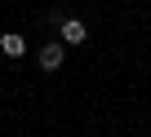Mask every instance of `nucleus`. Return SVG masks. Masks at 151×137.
Returning <instances> with one entry per match:
<instances>
[{
    "label": "nucleus",
    "mask_w": 151,
    "mask_h": 137,
    "mask_svg": "<svg viewBox=\"0 0 151 137\" xmlns=\"http://www.w3.org/2000/svg\"><path fill=\"white\" fill-rule=\"evenodd\" d=\"M62 57H67V44H62V40L40 44V71H58V66H62Z\"/></svg>",
    "instance_id": "f257e3e1"
},
{
    "label": "nucleus",
    "mask_w": 151,
    "mask_h": 137,
    "mask_svg": "<svg viewBox=\"0 0 151 137\" xmlns=\"http://www.w3.org/2000/svg\"><path fill=\"white\" fill-rule=\"evenodd\" d=\"M58 35H62V44H85V40H89V27H85L80 18H67V22L58 27Z\"/></svg>",
    "instance_id": "f03ea898"
},
{
    "label": "nucleus",
    "mask_w": 151,
    "mask_h": 137,
    "mask_svg": "<svg viewBox=\"0 0 151 137\" xmlns=\"http://www.w3.org/2000/svg\"><path fill=\"white\" fill-rule=\"evenodd\" d=\"M0 49H5V57H22L27 53V40L22 35H0Z\"/></svg>",
    "instance_id": "7ed1b4c3"
},
{
    "label": "nucleus",
    "mask_w": 151,
    "mask_h": 137,
    "mask_svg": "<svg viewBox=\"0 0 151 137\" xmlns=\"http://www.w3.org/2000/svg\"><path fill=\"white\" fill-rule=\"evenodd\" d=\"M45 22H49V27H53V31H58V27H62V22H67V13H62V9H49V13H45Z\"/></svg>",
    "instance_id": "20e7f679"
}]
</instances>
